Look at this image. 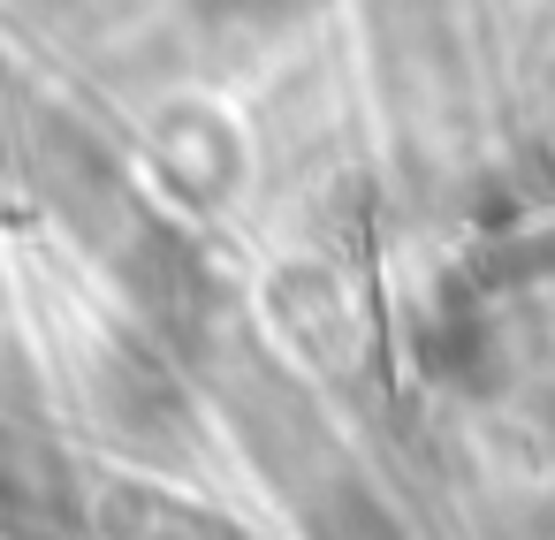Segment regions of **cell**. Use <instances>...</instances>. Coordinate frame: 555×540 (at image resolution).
I'll return each mask as SVG.
<instances>
[{
  "mask_svg": "<svg viewBox=\"0 0 555 540\" xmlns=\"http://www.w3.org/2000/svg\"><path fill=\"white\" fill-rule=\"evenodd\" d=\"M115 532L122 540H229L214 517L176 510V502H153V494H115Z\"/></svg>",
  "mask_w": 555,
  "mask_h": 540,
  "instance_id": "6da1fadb",
  "label": "cell"
}]
</instances>
